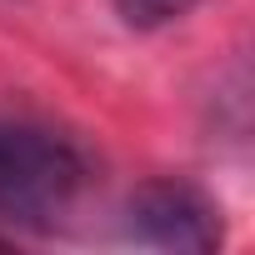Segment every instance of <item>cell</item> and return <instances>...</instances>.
<instances>
[{"mask_svg":"<svg viewBox=\"0 0 255 255\" xmlns=\"http://www.w3.org/2000/svg\"><path fill=\"white\" fill-rule=\"evenodd\" d=\"M85 180V160L50 130L0 120V205L15 215H45L65 205Z\"/></svg>","mask_w":255,"mask_h":255,"instance_id":"1","label":"cell"},{"mask_svg":"<svg viewBox=\"0 0 255 255\" xmlns=\"http://www.w3.org/2000/svg\"><path fill=\"white\" fill-rule=\"evenodd\" d=\"M115 10H120L125 25L155 30V25H170V20H180L185 10H195V0H115Z\"/></svg>","mask_w":255,"mask_h":255,"instance_id":"3","label":"cell"},{"mask_svg":"<svg viewBox=\"0 0 255 255\" xmlns=\"http://www.w3.org/2000/svg\"><path fill=\"white\" fill-rule=\"evenodd\" d=\"M130 235L140 245L155 250H210L220 245V215L205 195H195L190 185H145L130 200Z\"/></svg>","mask_w":255,"mask_h":255,"instance_id":"2","label":"cell"}]
</instances>
